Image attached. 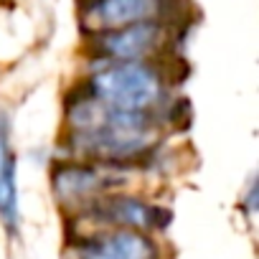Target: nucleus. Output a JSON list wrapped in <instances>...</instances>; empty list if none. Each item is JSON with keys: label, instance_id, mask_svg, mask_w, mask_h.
Masks as SVG:
<instances>
[{"label": "nucleus", "instance_id": "obj_1", "mask_svg": "<svg viewBox=\"0 0 259 259\" xmlns=\"http://www.w3.org/2000/svg\"><path fill=\"white\" fill-rule=\"evenodd\" d=\"M69 148L84 160L117 165L150 150L158 140V124L145 112H119L87 97L69 109Z\"/></svg>", "mask_w": 259, "mask_h": 259}, {"label": "nucleus", "instance_id": "obj_2", "mask_svg": "<svg viewBox=\"0 0 259 259\" xmlns=\"http://www.w3.org/2000/svg\"><path fill=\"white\" fill-rule=\"evenodd\" d=\"M89 97L119 112L153 114L165 97L163 76L145 61H109L89 79Z\"/></svg>", "mask_w": 259, "mask_h": 259}, {"label": "nucleus", "instance_id": "obj_3", "mask_svg": "<svg viewBox=\"0 0 259 259\" xmlns=\"http://www.w3.org/2000/svg\"><path fill=\"white\" fill-rule=\"evenodd\" d=\"M117 173L112 165L102 163H59L51 173V188L59 203L74 208H89L94 201L104 198L117 188Z\"/></svg>", "mask_w": 259, "mask_h": 259}, {"label": "nucleus", "instance_id": "obj_4", "mask_svg": "<svg viewBox=\"0 0 259 259\" xmlns=\"http://www.w3.org/2000/svg\"><path fill=\"white\" fill-rule=\"evenodd\" d=\"M76 259H158L155 241L135 229H107L76 244Z\"/></svg>", "mask_w": 259, "mask_h": 259}, {"label": "nucleus", "instance_id": "obj_5", "mask_svg": "<svg viewBox=\"0 0 259 259\" xmlns=\"http://www.w3.org/2000/svg\"><path fill=\"white\" fill-rule=\"evenodd\" d=\"M92 219L104 224L107 229H135V231H150L163 226V208L153 206L143 198H127V196H112L99 198L89 208H84Z\"/></svg>", "mask_w": 259, "mask_h": 259}, {"label": "nucleus", "instance_id": "obj_6", "mask_svg": "<svg viewBox=\"0 0 259 259\" xmlns=\"http://www.w3.org/2000/svg\"><path fill=\"white\" fill-rule=\"evenodd\" d=\"M163 44V26L155 21H143L127 28L99 33L97 49L109 61H145Z\"/></svg>", "mask_w": 259, "mask_h": 259}, {"label": "nucleus", "instance_id": "obj_7", "mask_svg": "<svg viewBox=\"0 0 259 259\" xmlns=\"http://www.w3.org/2000/svg\"><path fill=\"white\" fill-rule=\"evenodd\" d=\"M13 127L8 114H0V221L11 239L18 236L21 203H18V158L13 150Z\"/></svg>", "mask_w": 259, "mask_h": 259}, {"label": "nucleus", "instance_id": "obj_8", "mask_svg": "<svg viewBox=\"0 0 259 259\" xmlns=\"http://www.w3.org/2000/svg\"><path fill=\"white\" fill-rule=\"evenodd\" d=\"M155 8V0H94L84 13V26L97 33H107L150 21Z\"/></svg>", "mask_w": 259, "mask_h": 259}, {"label": "nucleus", "instance_id": "obj_9", "mask_svg": "<svg viewBox=\"0 0 259 259\" xmlns=\"http://www.w3.org/2000/svg\"><path fill=\"white\" fill-rule=\"evenodd\" d=\"M244 206H246L249 213L256 211V178H251V183H249V191H246V201H244Z\"/></svg>", "mask_w": 259, "mask_h": 259}]
</instances>
